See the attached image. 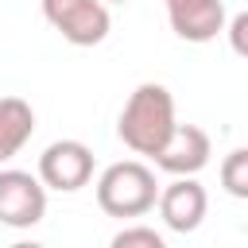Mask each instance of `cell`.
<instances>
[{"label": "cell", "mask_w": 248, "mask_h": 248, "mask_svg": "<svg viewBox=\"0 0 248 248\" xmlns=\"http://www.w3.org/2000/svg\"><path fill=\"white\" fill-rule=\"evenodd\" d=\"M97 205L108 217H143L159 205V182L155 170L140 159H124L101 170L97 178Z\"/></svg>", "instance_id": "obj_2"}, {"label": "cell", "mask_w": 248, "mask_h": 248, "mask_svg": "<svg viewBox=\"0 0 248 248\" xmlns=\"http://www.w3.org/2000/svg\"><path fill=\"white\" fill-rule=\"evenodd\" d=\"M174 128H178V120H174V97L159 81L136 85L132 97L120 108V120H116L120 140L136 155H151V159L163 151V143L174 136Z\"/></svg>", "instance_id": "obj_1"}, {"label": "cell", "mask_w": 248, "mask_h": 248, "mask_svg": "<svg viewBox=\"0 0 248 248\" xmlns=\"http://www.w3.org/2000/svg\"><path fill=\"white\" fill-rule=\"evenodd\" d=\"M205 209H209V198H205V186L194 174H182V178H174L159 190V217L174 232H194L202 225Z\"/></svg>", "instance_id": "obj_6"}, {"label": "cell", "mask_w": 248, "mask_h": 248, "mask_svg": "<svg viewBox=\"0 0 248 248\" xmlns=\"http://www.w3.org/2000/svg\"><path fill=\"white\" fill-rule=\"evenodd\" d=\"M46 217V186L31 170H0V225L31 229Z\"/></svg>", "instance_id": "obj_4"}, {"label": "cell", "mask_w": 248, "mask_h": 248, "mask_svg": "<svg viewBox=\"0 0 248 248\" xmlns=\"http://www.w3.org/2000/svg\"><path fill=\"white\" fill-rule=\"evenodd\" d=\"M229 46L240 54V58H248V12H240V16H232L229 19Z\"/></svg>", "instance_id": "obj_12"}, {"label": "cell", "mask_w": 248, "mask_h": 248, "mask_svg": "<svg viewBox=\"0 0 248 248\" xmlns=\"http://www.w3.org/2000/svg\"><path fill=\"white\" fill-rule=\"evenodd\" d=\"M221 186L232 198H248V147H236L221 163Z\"/></svg>", "instance_id": "obj_10"}, {"label": "cell", "mask_w": 248, "mask_h": 248, "mask_svg": "<svg viewBox=\"0 0 248 248\" xmlns=\"http://www.w3.org/2000/svg\"><path fill=\"white\" fill-rule=\"evenodd\" d=\"M105 4H128V0H105Z\"/></svg>", "instance_id": "obj_14"}, {"label": "cell", "mask_w": 248, "mask_h": 248, "mask_svg": "<svg viewBox=\"0 0 248 248\" xmlns=\"http://www.w3.org/2000/svg\"><path fill=\"white\" fill-rule=\"evenodd\" d=\"M12 248H46V244H35V240H16Z\"/></svg>", "instance_id": "obj_13"}, {"label": "cell", "mask_w": 248, "mask_h": 248, "mask_svg": "<svg viewBox=\"0 0 248 248\" xmlns=\"http://www.w3.org/2000/svg\"><path fill=\"white\" fill-rule=\"evenodd\" d=\"M209 163V136L198 124H178L174 136L163 143V151L155 155V167L182 178V174H198Z\"/></svg>", "instance_id": "obj_8"}, {"label": "cell", "mask_w": 248, "mask_h": 248, "mask_svg": "<svg viewBox=\"0 0 248 248\" xmlns=\"http://www.w3.org/2000/svg\"><path fill=\"white\" fill-rule=\"evenodd\" d=\"M108 248H167V240L155 229H147V225H128V229H120L112 236Z\"/></svg>", "instance_id": "obj_11"}, {"label": "cell", "mask_w": 248, "mask_h": 248, "mask_svg": "<svg viewBox=\"0 0 248 248\" xmlns=\"http://www.w3.org/2000/svg\"><path fill=\"white\" fill-rule=\"evenodd\" d=\"M35 132V108L23 97H0V163L16 159Z\"/></svg>", "instance_id": "obj_9"}, {"label": "cell", "mask_w": 248, "mask_h": 248, "mask_svg": "<svg viewBox=\"0 0 248 248\" xmlns=\"http://www.w3.org/2000/svg\"><path fill=\"white\" fill-rule=\"evenodd\" d=\"M43 16L74 46H97L112 27L105 0H43Z\"/></svg>", "instance_id": "obj_3"}, {"label": "cell", "mask_w": 248, "mask_h": 248, "mask_svg": "<svg viewBox=\"0 0 248 248\" xmlns=\"http://www.w3.org/2000/svg\"><path fill=\"white\" fill-rule=\"evenodd\" d=\"M39 178L46 190L74 194L93 178V151L81 140H54L39 155Z\"/></svg>", "instance_id": "obj_5"}, {"label": "cell", "mask_w": 248, "mask_h": 248, "mask_svg": "<svg viewBox=\"0 0 248 248\" xmlns=\"http://www.w3.org/2000/svg\"><path fill=\"white\" fill-rule=\"evenodd\" d=\"M167 19L170 31L186 43H209L229 27L221 0H167Z\"/></svg>", "instance_id": "obj_7"}]
</instances>
